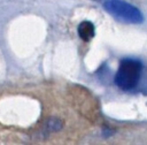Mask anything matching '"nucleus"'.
<instances>
[{"label":"nucleus","mask_w":147,"mask_h":145,"mask_svg":"<svg viewBox=\"0 0 147 145\" xmlns=\"http://www.w3.org/2000/svg\"><path fill=\"white\" fill-rule=\"evenodd\" d=\"M103 7L109 14L121 21L127 23H141L144 21L140 10L123 0H106Z\"/></svg>","instance_id":"f03ea898"},{"label":"nucleus","mask_w":147,"mask_h":145,"mask_svg":"<svg viewBox=\"0 0 147 145\" xmlns=\"http://www.w3.org/2000/svg\"><path fill=\"white\" fill-rule=\"evenodd\" d=\"M78 35L83 40L88 41L94 36V25L88 21L82 22L78 26Z\"/></svg>","instance_id":"7ed1b4c3"},{"label":"nucleus","mask_w":147,"mask_h":145,"mask_svg":"<svg viewBox=\"0 0 147 145\" xmlns=\"http://www.w3.org/2000/svg\"><path fill=\"white\" fill-rule=\"evenodd\" d=\"M48 128L51 129V130H59V129H61V127H62V123H61V121H59L57 119H51L49 121H48Z\"/></svg>","instance_id":"20e7f679"},{"label":"nucleus","mask_w":147,"mask_h":145,"mask_svg":"<svg viewBox=\"0 0 147 145\" xmlns=\"http://www.w3.org/2000/svg\"><path fill=\"white\" fill-rule=\"evenodd\" d=\"M141 70H142V64L140 61L134 59L122 60L115 76L116 85L124 91L132 90L133 87L137 86L140 79Z\"/></svg>","instance_id":"f257e3e1"}]
</instances>
